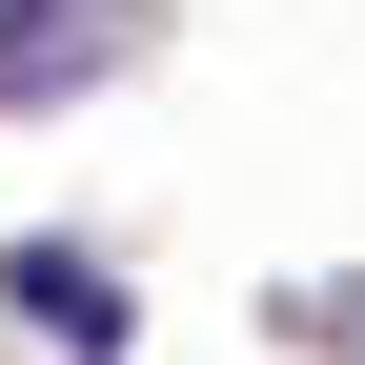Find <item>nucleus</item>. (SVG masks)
<instances>
[{"label":"nucleus","mask_w":365,"mask_h":365,"mask_svg":"<svg viewBox=\"0 0 365 365\" xmlns=\"http://www.w3.org/2000/svg\"><path fill=\"white\" fill-rule=\"evenodd\" d=\"M102 21H122V0H0V81H81Z\"/></svg>","instance_id":"nucleus-1"}]
</instances>
